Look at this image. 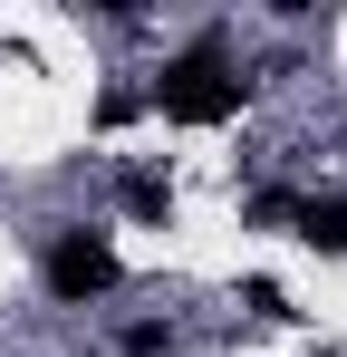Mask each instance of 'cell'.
Instances as JSON below:
<instances>
[{
    "instance_id": "obj_2",
    "label": "cell",
    "mask_w": 347,
    "mask_h": 357,
    "mask_svg": "<svg viewBox=\"0 0 347 357\" xmlns=\"http://www.w3.org/2000/svg\"><path fill=\"white\" fill-rule=\"evenodd\" d=\"M39 280H49L58 299H107L116 280H125V261H116V241H107V232H58V241H49V261H39Z\"/></svg>"
},
{
    "instance_id": "obj_3",
    "label": "cell",
    "mask_w": 347,
    "mask_h": 357,
    "mask_svg": "<svg viewBox=\"0 0 347 357\" xmlns=\"http://www.w3.org/2000/svg\"><path fill=\"white\" fill-rule=\"evenodd\" d=\"M299 241L328 251V261H347V203H299Z\"/></svg>"
},
{
    "instance_id": "obj_5",
    "label": "cell",
    "mask_w": 347,
    "mask_h": 357,
    "mask_svg": "<svg viewBox=\"0 0 347 357\" xmlns=\"http://www.w3.org/2000/svg\"><path fill=\"white\" fill-rule=\"evenodd\" d=\"M241 299H251L261 319H289V290H280V280H241Z\"/></svg>"
},
{
    "instance_id": "obj_1",
    "label": "cell",
    "mask_w": 347,
    "mask_h": 357,
    "mask_svg": "<svg viewBox=\"0 0 347 357\" xmlns=\"http://www.w3.org/2000/svg\"><path fill=\"white\" fill-rule=\"evenodd\" d=\"M155 107H164V126H231L241 116V77L222 68V29H203V39L155 77Z\"/></svg>"
},
{
    "instance_id": "obj_6",
    "label": "cell",
    "mask_w": 347,
    "mask_h": 357,
    "mask_svg": "<svg viewBox=\"0 0 347 357\" xmlns=\"http://www.w3.org/2000/svg\"><path fill=\"white\" fill-rule=\"evenodd\" d=\"M318 357H338V348H318Z\"/></svg>"
},
{
    "instance_id": "obj_4",
    "label": "cell",
    "mask_w": 347,
    "mask_h": 357,
    "mask_svg": "<svg viewBox=\"0 0 347 357\" xmlns=\"http://www.w3.org/2000/svg\"><path fill=\"white\" fill-rule=\"evenodd\" d=\"M116 203H125L135 222H174V183H164V174H125V183H116Z\"/></svg>"
}]
</instances>
